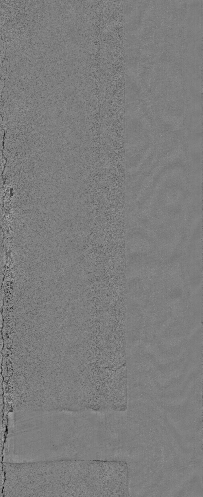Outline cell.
<instances>
[{"label": "cell", "instance_id": "1", "mask_svg": "<svg viewBox=\"0 0 203 497\" xmlns=\"http://www.w3.org/2000/svg\"><path fill=\"white\" fill-rule=\"evenodd\" d=\"M47 496L126 497L127 464L113 460H65L40 463Z\"/></svg>", "mask_w": 203, "mask_h": 497}]
</instances>
